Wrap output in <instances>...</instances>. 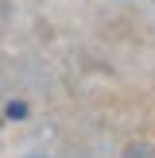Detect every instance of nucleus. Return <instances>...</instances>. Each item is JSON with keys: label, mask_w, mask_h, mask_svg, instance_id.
I'll list each match as a JSON object with an SVG mask.
<instances>
[{"label": "nucleus", "mask_w": 155, "mask_h": 158, "mask_svg": "<svg viewBox=\"0 0 155 158\" xmlns=\"http://www.w3.org/2000/svg\"><path fill=\"white\" fill-rule=\"evenodd\" d=\"M4 116H8V120H27V104H23V100H8Z\"/></svg>", "instance_id": "1"}, {"label": "nucleus", "mask_w": 155, "mask_h": 158, "mask_svg": "<svg viewBox=\"0 0 155 158\" xmlns=\"http://www.w3.org/2000/svg\"><path fill=\"white\" fill-rule=\"evenodd\" d=\"M124 158H155V151H151V147H128Z\"/></svg>", "instance_id": "2"}, {"label": "nucleus", "mask_w": 155, "mask_h": 158, "mask_svg": "<svg viewBox=\"0 0 155 158\" xmlns=\"http://www.w3.org/2000/svg\"><path fill=\"white\" fill-rule=\"evenodd\" d=\"M31 158H43V154H31Z\"/></svg>", "instance_id": "3"}]
</instances>
